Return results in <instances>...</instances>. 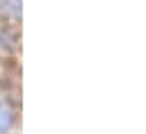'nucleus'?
Segmentation results:
<instances>
[{
    "instance_id": "1",
    "label": "nucleus",
    "mask_w": 146,
    "mask_h": 134,
    "mask_svg": "<svg viewBox=\"0 0 146 134\" xmlns=\"http://www.w3.org/2000/svg\"><path fill=\"white\" fill-rule=\"evenodd\" d=\"M14 123V114L7 107H0V129H9Z\"/></svg>"
}]
</instances>
